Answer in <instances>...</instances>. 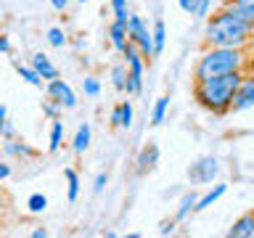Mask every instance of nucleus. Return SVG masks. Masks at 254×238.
I'll return each instance as SVG.
<instances>
[{"label":"nucleus","instance_id":"nucleus-34","mask_svg":"<svg viewBox=\"0 0 254 238\" xmlns=\"http://www.w3.org/2000/svg\"><path fill=\"white\" fill-rule=\"evenodd\" d=\"M5 124H8V109L0 106V132L5 130Z\"/></svg>","mask_w":254,"mask_h":238},{"label":"nucleus","instance_id":"nucleus-20","mask_svg":"<svg viewBox=\"0 0 254 238\" xmlns=\"http://www.w3.org/2000/svg\"><path fill=\"white\" fill-rule=\"evenodd\" d=\"M167 106H170V98H167V95H162V98L154 103V111H151V124H162V122H164Z\"/></svg>","mask_w":254,"mask_h":238},{"label":"nucleus","instance_id":"nucleus-15","mask_svg":"<svg viewBox=\"0 0 254 238\" xmlns=\"http://www.w3.org/2000/svg\"><path fill=\"white\" fill-rule=\"evenodd\" d=\"M225 190H228V185L225 182H217L214 188H209L204 196H198V201H196V212H204V209H209V206L217 201L220 196H225Z\"/></svg>","mask_w":254,"mask_h":238},{"label":"nucleus","instance_id":"nucleus-18","mask_svg":"<svg viewBox=\"0 0 254 238\" xmlns=\"http://www.w3.org/2000/svg\"><path fill=\"white\" fill-rule=\"evenodd\" d=\"M196 201H198V196L193 193V190H190V193H186L180 198V206H178V214H175V220H186L190 212H196Z\"/></svg>","mask_w":254,"mask_h":238},{"label":"nucleus","instance_id":"nucleus-7","mask_svg":"<svg viewBox=\"0 0 254 238\" xmlns=\"http://www.w3.org/2000/svg\"><path fill=\"white\" fill-rule=\"evenodd\" d=\"M217 172H220L217 159H214V156H204V159H198L196 164H190L188 178L193 180V182H201V185H206V182L214 180V175H217Z\"/></svg>","mask_w":254,"mask_h":238},{"label":"nucleus","instance_id":"nucleus-4","mask_svg":"<svg viewBox=\"0 0 254 238\" xmlns=\"http://www.w3.org/2000/svg\"><path fill=\"white\" fill-rule=\"evenodd\" d=\"M125 63H127V93L130 95H140L143 90V69H146V56L140 53V48L132 43H127V48L122 51Z\"/></svg>","mask_w":254,"mask_h":238},{"label":"nucleus","instance_id":"nucleus-6","mask_svg":"<svg viewBox=\"0 0 254 238\" xmlns=\"http://www.w3.org/2000/svg\"><path fill=\"white\" fill-rule=\"evenodd\" d=\"M45 95L48 98H53L56 103H61L64 109H74L77 106V95H74V90L64 82V79H48L45 82Z\"/></svg>","mask_w":254,"mask_h":238},{"label":"nucleus","instance_id":"nucleus-31","mask_svg":"<svg viewBox=\"0 0 254 238\" xmlns=\"http://www.w3.org/2000/svg\"><path fill=\"white\" fill-rule=\"evenodd\" d=\"M106 182H109V175L98 172V175H95V182H93V190H95V193H101V190L106 188Z\"/></svg>","mask_w":254,"mask_h":238},{"label":"nucleus","instance_id":"nucleus-21","mask_svg":"<svg viewBox=\"0 0 254 238\" xmlns=\"http://www.w3.org/2000/svg\"><path fill=\"white\" fill-rule=\"evenodd\" d=\"M51 146H48V151H59L61 148V138H64V122H59V119H51Z\"/></svg>","mask_w":254,"mask_h":238},{"label":"nucleus","instance_id":"nucleus-3","mask_svg":"<svg viewBox=\"0 0 254 238\" xmlns=\"http://www.w3.org/2000/svg\"><path fill=\"white\" fill-rule=\"evenodd\" d=\"M244 48H214L206 45L204 53L198 56L196 69H193V82L201 79L217 77V74H228V71H238L244 66Z\"/></svg>","mask_w":254,"mask_h":238},{"label":"nucleus","instance_id":"nucleus-24","mask_svg":"<svg viewBox=\"0 0 254 238\" xmlns=\"http://www.w3.org/2000/svg\"><path fill=\"white\" fill-rule=\"evenodd\" d=\"M164 40H167L164 21H156V24H154V51H156V56L164 51Z\"/></svg>","mask_w":254,"mask_h":238},{"label":"nucleus","instance_id":"nucleus-13","mask_svg":"<svg viewBox=\"0 0 254 238\" xmlns=\"http://www.w3.org/2000/svg\"><path fill=\"white\" fill-rule=\"evenodd\" d=\"M228 236L230 238H254V217H252V212L244 214V217H238L233 222V228L228 230Z\"/></svg>","mask_w":254,"mask_h":238},{"label":"nucleus","instance_id":"nucleus-25","mask_svg":"<svg viewBox=\"0 0 254 238\" xmlns=\"http://www.w3.org/2000/svg\"><path fill=\"white\" fill-rule=\"evenodd\" d=\"M111 11H114V19L127 24L130 19V11H127V0H111Z\"/></svg>","mask_w":254,"mask_h":238},{"label":"nucleus","instance_id":"nucleus-39","mask_svg":"<svg viewBox=\"0 0 254 238\" xmlns=\"http://www.w3.org/2000/svg\"><path fill=\"white\" fill-rule=\"evenodd\" d=\"M45 236H48L45 228H35V230H32V238H45Z\"/></svg>","mask_w":254,"mask_h":238},{"label":"nucleus","instance_id":"nucleus-30","mask_svg":"<svg viewBox=\"0 0 254 238\" xmlns=\"http://www.w3.org/2000/svg\"><path fill=\"white\" fill-rule=\"evenodd\" d=\"M230 5H236L238 11H244V13H249L254 16V0H228Z\"/></svg>","mask_w":254,"mask_h":238},{"label":"nucleus","instance_id":"nucleus-5","mask_svg":"<svg viewBox=\"0 0 254 238\" xmlns=\"http://www.w3.org/2000/svg\"><path fill=\"white\" fill-rule=\"evenodd\" d=\"M127 35H130V40L140 48V53L146 56V61H151L156 56V51H154V32L146 27V21H143L140 16L130 13V19H127Z\"/></svg>","mask_w":254,"mask_h":238},{"label":"nucleus","instance_id":"nucleus-19","mask_svg":"<svg viewBox=\"0 0 254 238\" xmlns=\"http://www.w3.org/2000/svg\"><path fill=\"white\" fill-rule=\"evenodd\" d=\"M111 85H114L119 93L127 90V63H117V66H111Z\"/></svg>","mask_w":254,"mask_h":238},{"label":"nucleus","instance_id":"nucleus-35","mask_svg":"<svg viewBox=\"0 0 254 238\" xmlns=\"http://www.w3.org/2000/svg\"><path fill=\"white\" fill-rule=\"evenodd\" d=\"M0 135H3V138H5V140H11V138H16V130H13V124H11V122H8V124H5V130H3V132H0Z\"/></svg>","mask_w":254,"mask_h":238},{"label":"nucleus","instance_id":"nucleus-23","mask_svg":"<svg viewBox=\"0 0 254 238\" xmlns=\"http://www.w3.org/2000/svg\"><path fill=\"white\" fill-rule=\"evenodd\" d=\"M27 209H29L32 214L45 212V209H48V198H45L43 193H32V196H29V201H27Z\"/></svg>","mask_w":254,"mask_h":238},{"label":"nucleus","instance_id":"nucleus-26","mask_svg":"<svg viewBox=\"0 0 254 238\" xmlns=\"http://www.w3.org/2000/svg\"><path fill=\"white\" fill-rule=\"evenodd\" d=\"M48 43H51L53 48H64L66 45V35H64L61 27H51L48 29Z\"/></svg>","mask_w":254,"mask_h":238},{"label":"nucleus","instance_id":"nucleus-12","mask_svg":"<svg viewBox=\"0 0 254 238\" xmlns=\"http://www.w3.org/2000/svg\"><path fill=\"white\" fill-rule=\"evenodd\" d=\"M109 37H111V45H114V51H119L122 53L125 48H127V43H130V35H127V24H122V21H111L109 24Z\"/></svg>","mask_w":254,"mask_h":238},{"label":"nucleus","instance_id":"nucleus-1","mask_svg":"<svg viewBox=\"0 0 254 238\" xmlns=\"http://www.w3.org/2000/svg\"><path fill=\"white\" fill-rule=\"evenodd\" d=\"M254 37V16L225 3L206 21L204 43L214 48H244Z\"/></svg>","mask_w":254,"mask_h":238},{"label":"nucleus","instance_id":"nucleus-8","mask_svg":"<svg viewBox=\"0 0 254 238\" xmlns=\"http://www.w3.org/2000/svg\"><path fill=\"white\" fill-rule=\"evenodd\" d=\"M254 109V74H246L238 85V90L233 95V109L230 111H246Z\"/></svg>","mask_w":254,"mask_h":238},{"label":"nucleus","instance_id":"nucleus-42","mask_svg":"<svg viewBox=\"0 0 254 238\" xmlns=\"http://www.w3.org/2000/svg\"><path fill=\"white\" fill-rule=\"evenodd\" d=\"M252 217H254V212H252Z\"/></svg>","mask_w":254,"mask_h":238},{"label":"nucleus","instance_id":"nucleus-2","mask_svg":"<svg viewBox=\"0 0 254 238\" xmlns=\"http://www.w3.org/2000/svg\"><path fill=\"white\" fill-rule=\"evenodd\" d=\"M244 79V71H228V74H217L201 82H193V98L201 109L212 111V114H228L233 109V95Z\"/></svg>","mask_w":254,"mask_h":238},{"label":"nucleus","instance_id":"nucleus-36","mask_svg":"<svg viewBox=\"0 0 254 238\" xmlns=\"http://www.w3.org/2000/svg\"><path fill=\"white\" fill-rule=\"evenodd\" d=\"M51 5L56 8V11H66V5H69V0H51Z\"/></svg>","mask_w":254,"mask_h":238},{"label":"nucleus","instance_id":"nucleus-10","mask_svg":"<svg viewBox=\"0 0 254 238\" xmlns=\"http://www.w3.org/2000/svg\"><path fill=\"white\" fill-rule=\"evenodd\" d=\"M29 63L37 69V74L43 77L45 82H48V79H56V77H59V66H56V63L48 59L45 53H35V56L29 59Z\"/></svg>","mask_w":254,"mask_h":238},{"label":"nucleus","instance_id":"nucleus-16","mask_svg":"<svg viewBox=\"0 0 254 238\" xmlns=\"http://www.w3.org/2000/svg\"><path fill=\"white\" fill-rule=\"evenodd\" d=\"M87 146H90V124H79L74 140H71V148H74V154H85Z\"/></svg>","mask_w":254,"mask_h":238},{"label":"nucleus","instance_id":"nucleus-41","mask_svg":"<svg viewBox=\"0 0 254 238\" xmlns=\"http://www.w3.org/2000/svg\"><path fill=\"white\" fill-rule=\"evenodd\" d=\"M79 3H87V0H79Z\"/></svg>","mask_w":254,"mask_h":238},{"label":"nucleus","instance_id":"nucleus-33","mask_svg":"<svg viewBox=\"0 0 254 238\" xmlns=\"http://www.w3.org/2000/svg\"><path fill=\"white\" fill-rule=\"evenodd\" d=\"M0 53H11V40L5 35H0Z\"/></svg>","mask_w":254,"mask_h":238},{"label":"nucleus","instance_id":"nucleus-11","mask_svg":"<svg viewBox=\"0 0 254 238\" xmlns=\"http://www.w3.org/2000/svg\"><path fill=\"white\" fill-rule=\"evenodd\" d=\"M135 164H138V175L151 172V170L159 164V148L154 146V143H148V146L138 154V162H135Z\"/></svg>","mask_w":254,"mask_h":238},{"label":"nucleus","instance_id":"nucleus-22","mask_svg":"<svg viewBox=\"0 0 254 238\" xmlns=\"http://www.w3.org/2000/svg\"><path fill=\"white\" fill-rule=\"evenodd\" d=\"M64 178H66V182H69V201H77V196H79V178H77V172L71 170H64Z\"/></svg>","mask_w":254,"mask_h":238},{"label":"nucleus","instance_id":"nucleus-40","mask_svg":"<svg viewBox=\"0 0 254 238\" xmlns=\"http://www.w3.org/2000/svg\"><path fill=\"white\" fill-rule=\"evenodd\" d=\"M206 8H209V0H204V5L198 8V16H204V13H206Z\"/></svg>","mask_w":254,"mask_h":238},{"label":"nucleus","instance_id":"nucleus-38","mask_svg":"<svg viewBox=\"0 0 254 238\" xmlns=\"http://www.w3.org/2000/svg\"><path fill=\"white\" fill-rule=\"evenodd\" d=\"M175 222L178 220H172V222H164V228H162V236H170L172 230H175Z\"/></svg>","mask_w":254,"mask_h":238},{"label":"nucleus","instance_id":"nucleus-27","mask_svg":"<svg viewBox=\"0 0 254 238\" xmlns=\"http://www.w3.org/2000/svg\"><path fill=\"white\" fill-rule=\"evenodd\" d=\"M82 90H85V95L95 98V95L101 93V82H98L95 77H85V79H82Z\"/></svg>","mask_w":254,"mask_h":238},{"label":"nucleus","instance_id":"nucleus-29","mask_svg":"<svg viewBox=\"0 0 254 238\" xmlns=\"http://www.w3.org/2000/svg\"><path fill=\"white\" fill-rule=\"evenodd\" d=\"M178 3H180V8H183L186 13L193 16V13H198V8L204 5V0H178Z\"/></svg>","mask_w":254,"mask_h":238},{"label":"nucleus","instance_id":"nucleus-17","mask_svg":"<svg viewBox=\"0 0 254 238\" xmlns=\"http://www.w3.org/2000/svg\"><path fill=\"white\" fill-rule=\"evenodd\" d=\"M13 66H16V71H19V77H21V79H27V82H29V85H35V87H43L45 79L37 74V69L32 66V63L27 66V63H19V61H16Z\"/></svg>","mask_w":254,"mask_h":238},{"label":"nucleus","instance_id":"nucleus-14","mask_svg":"<svg viewBox=\"0 0 254 238\" xmlns=\"http://www.w3.org/2000/svg\"><path fill=\"white\" fill-rule=\"evenodd\" d=\"M3 154H5V156H24V159H32V156H37V151L32 148V146H27V143L11 138V140L3 143Z\"/></svg>","mask_w":254,"mask_h":238},{"label":"nucleus","instance_id":"nucleus-37","mask_svg":"<svg viewBox=\"0 0 254 238\" xmlns=\"http://www.w3.org/2000/svg\"><path fill=\"white\" fill-rule=\"evenodd\" d=\"M5 209H8V198H5V193H3V190H0V220H3Z\"/></svg>","mask_w":254,"mask_h":238},{"label":"nucleus","instance_id":"nucleus-9","mask_svg":"<svg viewBox=\"0 0 254 238\" xmlns=\"http://www.w3.org/2000/svg\"><path fill=\"white\" fill-rule=\"evenodd\" d=\"M109 124L111 127H122V130H127V127L132 124V106H130V101H122V103H117V106L111 109Z\"/></svg>","mask_w":254,"mask_h":238},{"label":"nucleus","instance_id":"nucleus-28","mask_svg":"<svg viewBox=\"0 0 254 238\" xmlns=\"http://www.w3.org/2000/svg\"><path fill=\"white\" fill-rule=\"evenodd\" d=\"M61 109H64V106H61V103H56L53 98L43 101V114L51 117V119H59V111H61Z\"/></svg>","mask_w":254,"mask_h":238},{"label":"nucleus","instance_id":"nucleus-32","mask_svg":"<svg viewBox=\"0 0 254 238\" xmlns=\"http://www.w3.org/2000/svg\"><path fill=\"white\" fill-rule=\"evenodd\" d=\"M8 178H11V164L0 162V180H8Z\"/></svg>","mask_w":254,"mask_h":238}]
</instances>
